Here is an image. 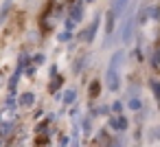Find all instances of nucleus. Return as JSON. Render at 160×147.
Segmentation results:
<instances>
[{"mask_svg":"<svg viewBox=\"0 0 160 147\" xmlns=\"http://www.w3.org/2000/svg\"><path fill=\"white\" fill-rule=\"evenodd\" d=\"M18 103H20L22 108H31V105L35 103V94H33V92H20V94H18Z\"/></svg>","mask_w":160,"mask_h":147,"instance_id":"nucleus-4","label":"nucleus"},{"mask_svg":"<svg viewBox=\"0 0 160 147\" xmlns=\"http://www.w3.org/2000/svg\"><path fill=\"white\" fill-rule=\"evenodd\" d=\"M134 27H136V16H127L125 24H123V31H121V42L123 44H129L132 38H134Z\"/></svg>","mask_w":160,"mask_h":147,"instance_id":"nucleus-2","label":"nucleus"},{"mask_svg":"<svg viewBox=\"0 0 160 147\" xmlns=\"http://www.w3.org/2000/svg\"><path fill=\"white\" fill-rule=\"evenodd\" d=\"M129 3H132V0H114V3H112V7H110V13L118 20L123 13H125V9L129 7Z\"/></svg>","mask_w":160,"mask_h":147,"instance_id":"nucleus-3","label":"nucleus"},{"mask_svg":"<svg viewBox=\"0 0 160 147\" xmlns=\"http://www.w3.org/2000/svg\"><path fill=\"white\" fill-rule=\"evenodd\" d=\"M125 57L127 53L125 51H114L110 62H108V68H105V88L110 92H118L121 90V68L125 64Z\"/></svg>","mask_w":160,"mask_h":147,"instance_id":"nucleus-1","label":"nucleus"},{"mask_svg":"<svg viewBox=\"0 0 160 147\" xmlns=\"http://www.w3.org/2000/svg\"><path fill=\"white\" fill-rule=\"evenodd\" d=\"M112 110H114V112H121V110H123V105H121V101H114V105H112Z\"/></svg>","mask_w":160,"mask_h":147,"instance_id":"nucleus-10","label":"nucleus"},{"mask_svg":"<svg viewBox=\"0 0 160 147\" xmlns=\"http://www.w3.org/2000/svg\"><path fill=\"white\" fill-rule=\"evenodd\" d=\"M13 5V0H5V7L0 9V24H2V20L7 18V11H9V7Z\"/></svg>","mask_w":160,"mask_h":147,"instance_id":"nucleus-8","label":"nucleus"},{"mask_svg":"<svg viewBox=\"0 0 160 147\" xmlns=\"http://www.w3.org/2000/svg\"><path fill=\"white\" fill-rule=\"evenodd\" d=\"M75 97H77V92H75V90H68L66 97H64V105H70V103L75 101Z\"/></svg>","mask_w":160,"mask_h":147,"instance_id":"nucleus-9","label":"nucleus"},{"mask_svg":"<svg viewBox=\"0 0 160 147\" xmlns=\"http://www.w3.org/2000/svg\"><path fill=\"white\" fill-rule=\"evenodd\" d=\"M99 22H101V18H94L92 27L86 31V33H88V35H86V40H88V42H92V40H94V35H97V29H99Z\"/></svg>","mask_w":160,"mask_h":147,"instance_id":"nucleus-6","label":"nucleus"},{"mask_svg":"<svg viewBox=\"0 0 160 147\" xmlns=\"http://www.w3.org/2000/svg\"><path fill=\"white\" fill-rule=\"evenodd\" d=\"M88 3H92V0H88Z\"/></svg>","mask_w":160,"mask_h":147,"instance_id":"nucleus-11","label":"nucleus"},{"mask_svg":"<svg viewBox=\"0 0 160 147\" xmlns=\"http://www.w3.org/2000/svg\"><path fill=\"white\" fill-rule=\"evenodd\" d=\"M110 125H112L114 129H127V119H125V116H114V119L110 121Z\"/></svg>","mask_w":160,"mask_h":147,"instance_id":"nucleus-5","label":"nucleus"},{"mask_svg":"<svg viewBox=\"0 0 160 147\" xmlns=\"http://www.w3.org/2000/svg\"><path fill=\"white\" fill-rule=\"evenodd\" d=\"M129 110H134V112H138L140 108H142V99H138V97H134V99H129Z\"/></svg>","mask_w":160,"mask_h":147,"instance_id":"nucleus-7","label":"nucleus"}]
</instances>
